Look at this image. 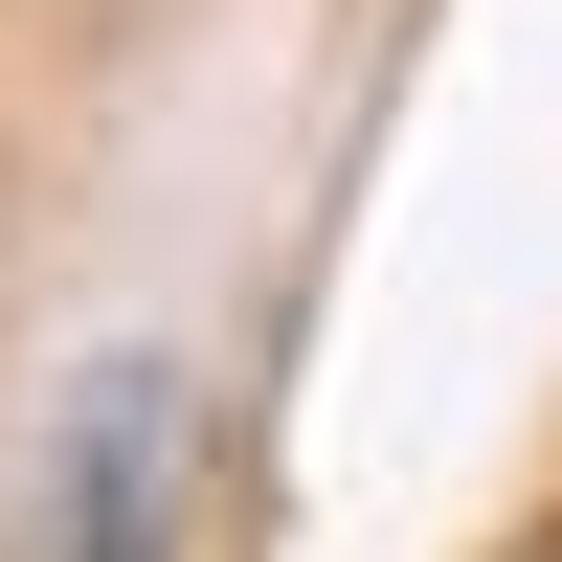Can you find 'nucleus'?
<instances>
[{
    "mask_svg": "<svg viewBox=\"0 0 562 562\" xmlns=\"http://www.w3.org/2000/svg\"><path fill=\"white\" fill-rule=\"evenodd\" d=\"M68 562H180V383L113 360L68 428Z\"/></svg>",
    "mask_w": 562,
    "mask_h": 562,
    "instance_id": "f257e3e1",
    "label": "nucleus"
}]
</instances>
